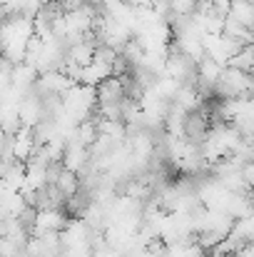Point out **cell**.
I'll return each mask as SVG.
<instances>
[{
    "instance_id": "cell-1",
    "label": "cell",
    "mask_w": 254,
    "mask_h": 257,
    "mask_svg": "<svg viewBox=\"0 0 254 257\" xmlns=\"http://www.w3.org/2000/svg\"><path fill=\"white\" fill-rule=\"evenodd\" d=\"M68 222H70V217L65 215L63 207H43V210H35V220H33L30 235L60 232V230H65Z\"/></svg>"
},
{
    "instance_id": "cell-2",
    "label": "cell",
    "mask_w": 254,
    "mask_h": 257,
    "mask_svg": "<svg viewBox=\"0 0 254 257\" xmlns=\"http://www.w3.org/2000/svg\"><path fill=\"white\" fill-rule=\"evenodd\" d=\"M60 163H63V168H65V170L80 172L85 165L90 163L87 148H85V145H80L78 140L68 143V145H65V150H63V158H60Z\"/></svg>"
},
{
    "instance_id": "cell-3",
    "label": "cell",
    "mask_w": 254,
    "mask_h": 257,
    "mask_svg": "<svg viewBox=\"0 0 254 257\" xmlns=\"http://www.w3.org/2000/svg\"><path fill=\"white\" fill-rule=\"evenodd\" d=\"M95 97H97V105H100V102H122L125 87L120 83V78H117V75H110V78H105L102 83H97V85H95Z\"/></svg>"
},
{
    "instance_id": "cell-4",
    "label": "cell",
    "mask_w": 254,
    "mask_h": 257,
    "mask_svg": "<svg viewBox=\"0 0 254 257\" xmlns=\"http://www.w3.org/2000/svg\"><path fill=\"white\" fill-rule=\"evenodd\" d=\"M229 18L242 23L244 28H252L254 23V0H232L229 3Z\"/></svg>"
},
{
    "instance_id": "cell-5",
    "label": "cell",
    "mask_w": 254,
    "mask_h": 257,
    "mask_svg": "<svg viewBox=\"0 0 254 257\" xmlns=\"http://www.w3.org/2000/svg\"><path fill=\"white\" fill-rule=\"evenodd\" d=\"M224 68H237V70H242V73H252V68H254V45H242V48L227 60Z\"/></svg>"
},
{
    "instance_id": "cell-6",
    "label": "cell",
    "mask_w": 254,
    "mask_h": 257,
    "mask_svg": "<svg viewBox=\"0 0 254 257\" xmlns=\"http://www.w3.org/2000/svg\"><path fill=\"white\" fill-rule=\"evenodd\" d=\"M65 197H70V195H75L78 190H80V177H78V172L73 170H63L58 172V177H55V182H53Z\"/></svg>"
}]
</instances>
